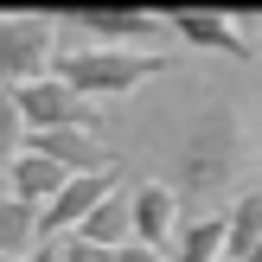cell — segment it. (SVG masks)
Here are the masks:
<instances>
[{
  "mask_svg": "<svg viewBox=\"0 0 262 262\" xmlns=\"http://www.w3.org/2000/svg\"><path fill=\"white\" fill-rule=\"evenodd\" d=\"M0 262H7V256H0Z\"/></svg>",
  "mask_w": 262,
  "mask_h": 262,
  "instance_id": "obj_21",
  "label": "cell"
},
{
  "mask_svg": "<svg viewBox=\"0 0 262 262\" xmlns=\"http://www.w3.org/2000/svg\"><path fill=\"white\" fill-rule=\"evenodd\" d=\"M166 58L160 51H115V45H83V51H58L51 58V77L71 83L77 96L90 102H115V96H135L147 77H160Z\"/></svg>",
  "mask_w": 262,
  "mask_h": 262,
  "instance_id": "obj_2",
  "label": "cell"
},
{
  "mask_svg": "<svg viewBox=\"0 0 262 262\" xmlns=\"http://www.w3.org/2000/svg\"><path fill=\"white\" fill-rule=\"evenodd\" d=\"M19 262H51V250H32V256H19Z\"/></svg>",
  "mask_w": 262,
  "mask_h": 262,
  "instance_id": "obj_18",
  "label": "cell"
},
{
  "mask_svg": "<svg viewBox=\"0 0 262 262\" xmlns=\"http://www.w3.org/2000/svg\"><path fill=\"white\" fill-rule=\"evenodd\" d=\"M128 217H135V243L166 250L173 230H179V192L166 186V179H141V186L128 192Z\"/></svg>",
  "mask_w": 262,
  "mask_h": 262,
  "instance_id": "obj_8",
  "label": "cell"
},
{
  "mask_svg": "<svg viewBox=\"0 0 262 262\" xmlns=\"http://www.w3.org/2000/svg\"><path fill=\"white\" fill-rule=\"evenodd\" d=\"M77 32H90L96 45H115V51H154L160 38H173V26L160 19V13H141V7H83L71 13Z\"/></svg>",
  "mask_w": 262,
  "mask_h": 262,
  "instance_id": "obj_5",
  "label": "cell"
},
{
  "mask_svg": "<svg viewBox=\"0 0 262 262\" xmlns=\"http://www.w3.org/2000/svg\"><path fill=\"white\" fill-rule=\"evenodd\" d=\"M71 237H83V243H102V250H122V243H135V217H128V192L115 186L109 199H102L96 211L83 217V230H71Z\"/></svg>",
  "mask_w": 262,
  "mask_h": 262,
  "instance_id": "obj_12",
  "label": "cell"
},
{
  "mask_svg": "<svg viewBox=\"0 0 262 262\" xmlns=\"http://www.w3.org/2000/svg\"><path fill=\"white\" fill-rule=\"evenodd\" d=\"M32 250H38V205L0 192V256L19 262V256H32Z\"/></svg>",
  "mask_w": 262,
  "mask_h": 262,
  "instance_id": "obj_14",
  "label": "cell"
},
{
  "mask_svg": "<svg viewBox=\"0 0 262 262\" xmlns=\"http://www.w3.org/2000/svg\"><path fill=\"white\" fill-rule=\"evenodd\" d=\"M13 109H19L26 135H51V128H90V135H96V128H102V109L90 96H77L71 83H58V77L19 83V90H13Z\"/></svg>",
  "mask_w": 262,
  "mask_h": 262,
  "instance_id": "obj_4",
  "label": "cell"
},
{
  "mask_svg": "<svg viewBox=\"0 0 262 262\" xmlns=\"http://www.w3.org/2000/svg\"><path fill=\"white\" fill-rule=\"evenodd\" d=\"M58 262H115V250L83 243V237H64V243H58Z\"/></svg>",
  "mask_w": 262,
  "mask_h": 262,
  "instance_id": "obj_16",
  "label": "cell"
},
{
  "mask_svg": "<svg viewBox=\"0 0 262 262\" xmlns=\"http://www.w3.org/2000/svg\"><path fill=\"white\" fill-rule=\"evenodd\" d=\"M115 192V173H83V179H64V192L38 211V237H71L83 230V217L96 211L102 199Z\"/></svg>",
  "mask_w": 262,
  "mask_h": 262,
  "instance_id": "obj_7",
  "label": "cell"
},
{
  "mask_svg": "<svg viewBox=\"0 0 262 262\" xmlns=\"http://www.w3.org/2000/svg\"><path fill=\"white\" fill-rule=\"evenodd\" d=\"M26 154H38V160L64 166L71 179H83V173H109V160H115V154L102 147L90 128H51V135H26Z\"/></svg>",
  "mask_w": 262,
  "mask_h": 262,
  "instance_id": "obj_6",
  "label": "cell"
},
{
  "mask_svg": "<svg viewBox=\"0 0 262 262\" xmlns=\"http://www.w3.org/2000/svg\"><path fill=\"white\" fill-rule=\"evenodd\" d=\"M64 179H71V173H64V166H51V160H38V154H19L13 166H0V192H13V199L38 205V211L64 192Z\"/></svg>",
  "mask_w": 262,
  "mask_h": 262,
  "instance_id": "obj_10",
  "label": "cell"
},
{
  "mask_svg": "<svg viewBox=\"0 0 262 262\" xmlns=\"http://www.w3.org/2000/svg\"><path fill=\"white\" fill-rule=\"evenodd\" d=\"M51 262H58V250H51Z\"/></svg>",
  "mask_w": 262,
  "mask_h": 262,
  "instance_id": "obj_20",
  "label": "cell"
},
{
  "mask_svg": "<svg viewBox=\"0 0 262 262\" xmlns=\"http://www.w3.org/2000/svg\"><path fill=\"white\" fill-rule=\"evenodd\" d=\"M58 58V19L51 13H0V90L51 77Z\"/></svg>",
  "mask_w": 262,
  "mask_h": 262,
  "instance_id": "obj_3",
  "label": "cell"
},
{
  "mask_svg": "<svg viewBox=\"0 0 262 262\" xmlns=\"http://www.w3.org/2000/svg\"><path fill=\"white\" fill-rule=\"evenodd\" d=\"M115 262H166V250H147V243H122Z\"/></svg>",
  "mask_w": 262,
  "mask_h": 262,
  "instance_id": "obj_17",
  "label": "cell"
},
{
  "mask_svg": "<svg viewBox=\"0 0 262 262\" xmlns=\"http://www.w3.org/2000/svg\"><path fill=\"white\" fill-rule=\"evenodd\" d=\"M166 262H224V211H205L192 224H179L173 243H166Z\"/></svg>",
  "mask_w": 262,
  "mask_h": 262,
  "instance_id": "obj_11",
  "label": "cell"
},
{
  "mask_svg": "<svg viewBox=\"0 0 262 262\" xmlns=\"http://www.w3.org/2000/svg\"><path fill=\"white\" fill-rule=\"evenodd\" d=\"M243 262H262V243H256V250H250V256H243Z\"/></svg>",
  "mask_w": 262,
  "mask_h": 262,
  "instance_id": "obj_19",
  "label": "cell"
},
{
  "mask_svg": "<svg viewBox=\"0 0 262 262\" xmlns=\"http://www.w3.org/2000/svg\"><path fill=\"white\" fill-rule=\"evenodd\" d=\"M256 243H262V186H250L224 211V262H243Z\"/></svg>",
  "mask_w": 262,
  "mask_h": 262,
  "instance_id": "obj_13",
  "label": "cell"
},
{
  "mask_svg": "<svg viewBox=\"0 0 262 262\" xmlns=\"http://www.w3.org/2000/svg\"><path fill=\"white\" fill-rule=\"evenodd\" d=\"M179 45H199V51H224V58H256L250 51V32H243L230 13H166Z\"/></svg>",
  "mask_w": 262,
  "mask_h": 262,
  "instance_id": "obj_9",
  "label": "cell"
},
{
  "mask_svg": "<svg viewBox=\"0 0 262 262\" xmlns=\"http://www.w3.org/2000/svg\"><path fill=\"white\" fill-rule=\"evenodd\" d=\"M237 154H243L237 109H224V102L199 109L179 128V147H173V192L179 199H217L237 173Z\"/></svg>",
  "mask_w": 262,
  "mask_h": 262,
  "instance_id": "obj_1",
  "label": "cell"
},
{
  "mask_svg": "<svg viewBox=\"0 0 262 262\" xmlns=\"http://www.w3.org/2000/svg\"><path fill=\"white\" fill-rule=\"evenodd\" d=\"M26 154V122L13 109V90H0V166H13Z\"/></svg>",
  "mask_w": 262,
  "mask_h": 262,
  "instance_id": "obj_15",
  "label": "cell"
}]
</instances>
